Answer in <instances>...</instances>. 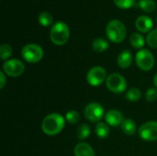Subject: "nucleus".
Returning <instances> with one entry per match:
<instances>
[{
    "label": "nucleus",
    "mask_w": 157,
    "mask_h": 156,
    "mask_svg": "<svg viewBox=\"0 0 157 156\" xmlns=\"http://www.w3.org/2000/svg\"><path fill=\"white\" fill-rule=\"evenodd\" d=\"M25 71L24 63L18 59H10L4 63L3 72L10 77H18Z\"/></svg>",
    "instance_id": "nucleus-8"
},
{
    "label": "nucleus",
    "mask_w": 157,
    "mask_h": 156,
    "mask_svg": "<svg viewBox=\"0 0 157 156\" xmlns=\"http://www.w3.org/2000/svg\"><path fill=\"white\" fill-rule=\"evenodd\" d=\"M75 156H95L93 148L86 143H79L74 149Z\"/></svg>",
    "instance_id": "nucleus-14"
},
{
    "label": "nucleus",
    "mask_w": 157,
    "mask_h": 156,
    "mask_svg": "<svg viewBox=\"0 0 157 156\" xmlns=\"http://www.w3.org/2000/svg\"><path fill=\"white\" fill-rule=\"evenodd\" d=\"M0 78H1V81H0V88L3 89L5 85H6V74L1 71L0 72Z\"/></svg>",
    "instance_id": "nucleus-28"
},
{
    "label": "nucleus",
    "mask_w": 157,
    "mask_h": 156,
    "mask_svg": "<svg viewBox=\"0 0 157 156\" xmlns=\"http://www.w3.org/2000/svg\"><path fill=\"white\" fill-rule=\"evenodd\" d=\"M106 34L110 41L114 43H121L126 38V27L121 20L112 19L106 27Z\"/></svg>",
    "instance_id": "nucleus-2"
},
{
    "label": "nucleus",
    "mask_w": 157,
    "mask_h": 156,
    "mask_svg": "<svg viewBox=\"0 0 157 156\" xmlns=\"http://www.w3.org/2000/svg\"><path fill=\"white\" fill-rule=\"evenodd\" d=\"M105 80H107V72L101 66H94L86 74V81L92 86H98Z\"/></svg>",
    "instance_id": "nucleus-9"
},
{
    "label": "nucleus",
    "mask_w": 157,
    "mask_h": 156,
    "mask_svg": "<svg viewBox=\"0 0 157 156\" xmlns=\"http://www.w3.org/2000/svg\"><path fill=\"white\" fill-rule=\"evenodd\" d=\"M154 85H155V86L157 88V73L155 74V77H154Z\"/></svg>",
    "instance_id": "nucleus-29"
},
{
    "label": "nucleus",
    "mask_w": 157,
    "mask_h": 156,
    "mask_svg": "<svg viewBox=\"0 0 157 156\" xmlns=\"http://www.w3.org/2000/svg\"><path fill=\"white\" fill-rule=\"evenodd\" d=\"M44 55L42 48L35 43H29L26 44L21 50V56L22 58L30 63H36L42 60Z\"/></svg>",
    "instance_id": "nucleus-4"
},
{
    "label": "nucleus",
    "mask_w": 157,
    "mask_h": 156,
    "mask_svg": "<svg viewBox=\"0 0 157 156\" xmlns=\"http://www.w3.org/2000/svg\"><path fill=\"white\" fill-rule=\"evenodd\" d=\"M153 26H154V22H153L152 18L148 16L143 15L136 18L135 27L140 32H143V33L148 32L149 33L153 29Z\"/></svg>",
    "instance_id": "nucleus-12"
},
{
    "label": "nucleus",
    "mask_w": 157,
    "mask_h": 156,
    "mask_svg": "<svg viewBox=\"0 0 157 156\" xmlns=\"http://www.w3.org/2000/svg\"><path fill=\"white\" fill-rule=\"evenodd\" d=\"M135 62L137 66L143 71L152 70L155 63L154 54L151 51L147 49H142L137 51L135 56Z\"/></svg>",
    "instance_id": "nucleus-5"
},
{
    "label": "nucleus",
    "mask_w": 157,
    "mask_h": 156,
    "mask_svg": "<svg viewBox=\"0 0 157 156\" xmlns=\"http://www.w3.org/2000/svg\"><path fill=\"white\" fill-rule=\"evenodd\" d=\"M92 48L97 52H104L109 48V42L103 38H97L93 40Z\"/></svg>",
    "instance_id": "nucleus-18"
},
{
    "label": "nucleus",
    "mask_w": 157,
    "mask_h": 156,
    "mask_svg": "<svg viewBox=\"0 0 157 156\" xmlns=\"http://www.w3.org/2000/svg\"><path fill=\"white\" fill-rule=\"evenodd\" d=\"M116 6L121 9H129L135 6L136 0H113Z\"/></svg>",
    "instance_id": "nucleus-26"
},
{
    "label": "nucleus",
    "mask_w": 157,
    "mask_h": 156,
    "mask_svg": "<svg viewBox=\"0 0 157 156\" xmlns=\"http://www.w3.org/2000/svg\"><path fill=\"white\" fill-rule=\"evenodd\" d=\"M118 65L122 69L129 68L132 63V54L130 50H124L122 51L117 58Z\"/></svg>",
    "instance_id": "nucleus-13"
},
{
    "label": "nucleus",
    "mask_w": 157,
    "mask_h": 156,
    "mask_svg": "<svg viewBox=\"0 0 157 156\" xmlns=\"http://www.w3.org/2000/svg\"><path fill=\"white\" fill-rule=\"evenodd\" d=\"M139 136L146 142L157 141V121H148L144 123L139 131Z\"/></svg>",
    "instance_id": "nucleus-10"
},
{
    "label": "nucleus",
    "mask_w": 157,
    "mask_h": 156,
    "mask_svg": "<svg viewBox=\"0 0 157 156\" xmlns=\"http://www.w3.org/2000/svg\"><path fill=\"white\" fill-rule=\"evenodd\" d=\"M125 97L126 99H128L129 101L132 102H136L139 99H141L142 97V92L140 91L139 88L137 87H132L131 89H129L126 94H125Z\"/></svg>",
    "instance_id": "nucleus-21"
},
{
    "label": "nucleus",
    "mask_w": 157,
    "mask_h": 156,
    "mask_svg": "<svg viewBox=\"0 0 157 156\" xmlns=\"http://www.w3.org/2000/svg\"><path fill=\"white\" fill-rule=\"evenodd\" d=\"M105 120L109 126L118 127L121 126L123 122V115L118 109H110L105 114Z\"/></svg>",
    "instance_id": "nucleus-11"
},
{
    "label": "nucleus",
    "mask_w": 157,
    "mask_h": 156,
    "mask_svg": "<svg viewBox=\"0 0 157 156\" xmlns=\"http://www.w3.org/2000/svg\"><path fill=\"white\" fill-rule=\"evenodd\" d=\"M64 125L65 118L59 113H51L43 119L41 130L48 136H55L63 130Z\"/></svg>",
    "instance_id": "nucleus-1"
},
{
    "label": "nucleus",
    "mask_w": 157,
    "mask_h": 156,
    "mask_svg": "<svg viewBox=\"0 0 157 156\" xmlns=\"http://www.w3.org/2000/svg\"><path fill=\"white\" fill-rule=\"evenodd\" d=\"M146 42L149 47L157 49V29H152L146 37Z\"/></svg>",
    "instance_id": "nucleus-23"
},
{
    "label": "nucleus",
    "mask_w": 157,
    "mask_h": 156,
    "mask_svg": "<svg viewBox=\"0 0 157 156\" xmlns=\"http://www.w3.org/2000/svg\"><path fill=\"white\" fill-rule=\"evenodd\" d=\"M12 54V47L9 44H2L0 47V57L3 61H7Z\"/></svg>",
    "instance_id": "nucleus-25"
},
{
    "label": "nucleus",
    "mask_w": 157,
    "mask_h": 156,
    "mask_svg": "<svg viewBox=\"0 0 157 156\" xmlns=\"http://www.w3.org/2000/svg\"><path fill=\"white\" fill-rule=\"evenodd\" d=\"M106 86L109 91L115 94L123 93L127 88V81L124 76L118 73L110 74L106 80Z\"/></svg>",
    "instance_id": "nucleus-6"
},
{
    "label": "nucleus",
    "mask_w": 157,
    "mask_h": 156,
    "mask_svg": "<svg viewBox=\"0 0 157 156\" xmlns=\"http://www.w3.org/2000/svg\"><path fill=\"white\" fill-rule=\"evenodd\" d=\"M38 20H39V23L41 26L49 27V26H51L52 24L53 17H52L51 13H49L47 11H43V12L40 13V15L38 17Z\"/></svg>",
    "instance_id": "nucleus-20"
},
{
    "label": "nucleus",
    "mask_w": 157,
    "mask_h": 156,
    "mask_svg": "<svg viewBox=\"0 0 157 156\" xmlns=\"http://www.w3.org/2000/svg\"><path fill=\"white\" fill-rule=\"evenodd\" d=\"M130 43L133 48L142 50L145 44V40L144 39V37L142 36V34H140L138 32H134L130 37Z\"/></svg>",
    "instance_id": "nucleus-16"
},
{
    "label": "nucleus",
    "mask_w": 157,
    "mask_h": 156,
    "mask_svg": "<svg viewBox=\"0 0 157 156\" xmlns=\"http://www.w3.org/2000/svg\"><path fill=\"white\" fill-rule=\"evenodd\" d=\"M122 131L129 136H132L135 134L136 131H137V126L134 120H131V119H125L123 120V122L121 125Z\"/></svg>",
    "instance_id": "nucleus-15"
},
{
    "label": "nucleus",
    "mask_w": 157,
    "mask_h": 156,
    "mask_svg": "<svg viewBox=\"0 0 157 156\" xmlns=\"http://www.w3.org/2000/svg\"><path fill=\"white\" fill-rule=\"evenodd\" d=\"M95 131H96V134L98 135V137H99L101 139H105V138L109 137V126L106 122L99 121L96 125Z\"/></svg>",
    "instance_id": "nucleus-17"
},
{
    "label": "nucleus",
    "mask_w": 157,
    "mask_h": 156,
    "mask_svg": "<svg viewBox=\"0 0 157 156\" xmlns=\"http://www.w3.org/2000/svg\"><path fill=\"white\" fill-rule=\"evenodd\" d=\"M64 118H65V120L68 121L70 124H76L80 120V114L76 110H69L65 114Z\"/></svg>",
    "instance_id": "nucleus-24"
},
{
    "label": "nucleus",
    "mask_w": 157,
    "mask_h": 156,
    "mask_svg": "<svg viewBox=\"0 0 157 156\" xmlns=\"http://www.w3.org/2000/svg\"><path fill=\"white\" fill-rule=\"evenodd\" d=\"M69 37L70 30L66 23L59 21L52 25L50 31V39L53 44L57 46H62L68 41Z\"/></svg>",
    "instance_id": "nucleus-3"
},
{
    "label": "nucleus",
    "mask_w": 157,
    "mask_h": 156,
    "mask_svg": "<svg viewBox=\"0 0 157 156\" xmlns=\"http://www.w3.org/2000/svg\"><path fill=\"white\" fill-rule=\"evenodd\" d=\"M90 133H91L90 127L86 123L81 124L77 128V131H76V135L79 140H86V138L90 136Z\"/></svg>",
    "instance_id": "nucleus-22"
},
{
    "label": "nucleus",
    "mask_w": 157,
    "mask_h": 156,
    "mask_svg": "<svg viewBox=\"0 0 157 156\" xmlns=\"http://www.w3.org/2000/svg\"><path fill=\"white\" fill-rule=\"evenodd\" d=\"M156 22H157V18H156Z\"/></svg>",
    "instance_id": "nucleus-30"
},
{
    "label": "nucleus",
    "mask_w": 157,
    "mask_h": 156,
    "mask_svg": "<svg viewBox=\"0 0 157 156\" xmlns=\"http://www.w3.org/2000/svg\"><path fill=\"white\" fill-rule=\"evenodd\" d=\"M84 116L90 122H99L105 117L104 108L98 102H91L86 106Z\"/></svg>",
    "instance_id": "nucleus-7"
},
{
    "label": "nucleus",
    "mask_w": 157,
    "mask_h": 156,
    "mask_svg": "<svg viewBox=\"0 0 157 156\" xmlns=\"http://www.w3.org/2000/svg\"><path fill=\"white\" fill-rule=\"evenodd\" d=\"M145 99L148 102H155L157 100V88L150 87L145 93Z\"/></svg>",
    "instance_id": "nucleus-27"
},
{
    "label": "nucleus",
    "mask_w": 157,
    "mask_h": 156,
    "mask_svg": "<svg viewBox=\"0 0 157 156\" xmlns=\"http://www.w3.org/2000/svg\"><path fill=\"white\" fill-rule=\"evenodd\" d=\"M138 6L146 13H152L156 8V4L154 0H140L138 2Z\"/></svg>",
    "instance_id": "nucleus-19"
}]
</instances>
